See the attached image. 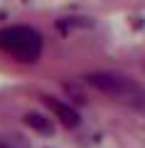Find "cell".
Masks as SVG:
<instances>
[{
  "mask_svg": "<svg viewBox=\"0 0 145 148\" xmlns=\"http://www.w3.org/2000/svg\"><path fill=\"white\" fill-rule=\"evenodd\" d=\"M86 82L99 89L101 94L106 96H113V99L123 101V104L133 106L138 111H145V89L140 84H135L133 79L123 77V74H116V72H93L86 77Z\"/></svg>",
  "mask_w": 145,
  "mask_h": 148,
  "instance_id": "obj_1",
  "label": "cell"
},
{
  "mask_svg": "<svg viewBox=\"0 0 145 148\" xmlns=\"http://www.w3.org/2000/svg\"><path fill=\"white\" fill-rule=\"evenodd\" d=\"M0 49L20 62H37L42 54V37L32 27L12 25L0 30Z\"/></svg>",
  "mask_w": 145,
  "mask_h": 148,
  "instance_id": "obj_2",
  "label": "cell"
},
{
  "mask_svg": "<svg viewBox=\"0 0 145 148\" xmlns=\"http://www.w3.org/2000/svg\"><path fill=\"white\" fill-rule=\"evenodd\" d=\"M42 101H44L47 109L52 111V114H54V116H57V119H59V121H62L67 128L79 126V114H76V109H71L69 104H64V101L54 99V96H44Z\"/></svg>",
  "mask_w": 145,
  "mask_h": 148,
  "instance_id": "obj_3",
  "label": "cell"
},
{
  "mask_svg": "<svg viewBox=\"0 0 145 148\" xmlns=\"http://www.w3.org/2000/svg\"><path fill=\"white\" fill-rule=\"evenodd\" d=\"M25 123H27L30 128H35V131H39V133H49V131H52V123H49V119H44L42 114H35V111L25 116Z\"/></svg>",
  "mask_w": 145,
  "mask_h": 148,
  "instance_id": "obj_4",
  "label": "cell"
},
{
  "mask_svg": "<svg viewBox=\"0 0 145 148\" xmlns=\"http://www.w3.org/2000/svg\"><path fill=\"white\" fill-rule=\"evenodd\" d=\"M0 148H30V143L17 133H7V136H0Z\"/></svg>",
  "mask_w": 145,
  "mask_h": 148,
  "instance_id": "obj_5",
  "label": "cell"
}]
</instances>
